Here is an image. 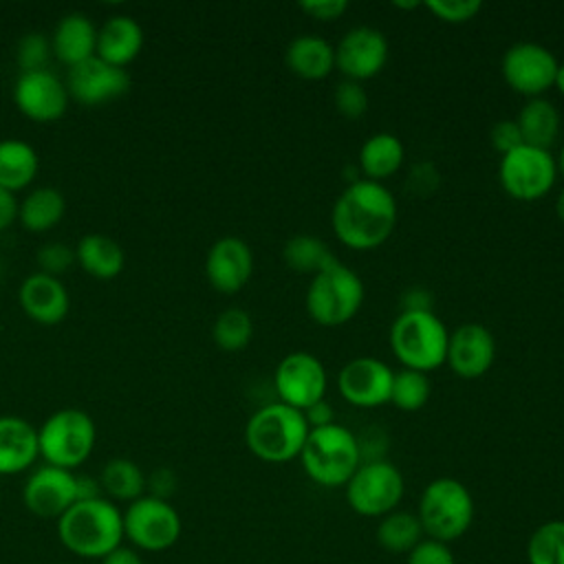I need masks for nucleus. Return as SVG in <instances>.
I'll return each mask as SVG.
<instances>
[{"mask_svg":"<svg viewBox=\"0 0 564 564\" xmlns=\"http://www.w3.org/2000/svg\"><path fill=\"white\" fill-rule=\"evenodd\" d=\"M399 223V207L394 194L368 178L348 183L337 196L330 225L337 240L352 251H372L381 247Z\"/></svg>","mask_w":564,"mask_h":564,"instance_id":"f257e3e1","label":"nucleus"},{"mask_svg":"<svg viewBox=\"0 0 564 564\" xmlns=\"http://www.w3.org/2000/svg\"><path fill=\"white\" fill-rule=\"evenodd\" d=\"M57 535L70 553L101 560L123 544V511L106 496L77 500L57 520Z\"/></svg>","mask_w":564,"mask_h":564,"instance_id":"f03ea898","label":"nucleus"},{"mask_svg":"<svg viewBox=\"0 0 564 564\" xmlns=\"http://www.w3.org/2000/svg\"><path fill=\"white\" fill-rule=\"evenodd\" d=\"M308 430L304 412L280 401L267 403L249 416L245 443L249 452L264 463H289L300 458Z\"/></svg>","mask_w":564,"mask_h":564,"instance_id":"7ed1b4c3","label":"nucleus"},{"mask_svg":"<svg viewBox=\"0 0 564 564\" xmlns=\"http://www.w3.org/2000/svg\"><path fill=\"white\" fill-rule=\"evenodd\" d=\"M300 460L313 482L322 487H344L361 465L357 434L339 423L311 427Z\"/></svg>","mask_w":564,"mask_h":564,"instance_id":"20e7f679","label":"nucleus"},{"mask_svg":"<svg viewBox=\"0 0 564 564\" xmlns=\"http://www.w3.org/2000/svg\"><path fill=\"white\" fill-rule=\"evenodd\" d=\"M390 350L403 368L430 372L445 364L449 333L434 311L399 313L390 326Z\"/></svg>","mask_w":564,"mask_h":564,"instance_id":"39448f33","label":"nucleus"},{"mask_svg":"<svg viewBox=\"0 0 564 564\" xmlns=\"http://www.w3.org/2000/svg\"><path fill=\"white\" fill-rule=\"evenodd\" d=\"M97 443V427L88 412L79 408L55 410L37 427L40 458L46 465L73 471L84 465Z\"/></svg>","mask_w":564,"mask_h":564,"instance_id":"423d86ee","label":"nucleus"},{"mask_svg":"<svg viewBox=\"0 0 564 564\" xmlns=\"http://www.w3.org/2000/svg\"><path fill=\"white\" fill-rule=\"evenodd\" d=\"M364 295L361 278L335 260L308 282L306 311L315 324L335 328L348 324L359 313Z\"/></svg>","mask_w":564,"mask_h":564,"instance_id":"0eeeda50","label":"nucleus"},{"mask_svg":"<svg viewBox=\"0 0 564 564\" xmlns=\"http://www.w3.org/2000/svg\"><path fill=\"white\" fill-rule=\"evenodd\" d=\"M416 516L423 533L447 544L458 540L471 527L474 498L460 480L443 476L425 485Z\"/></svg>","mask_w":564,"mask_h":564,"instance_id":"6e6552de","label":"nucleus"},{"mask_svg":"<svg viewBox=\"0 0 564 564\" xmlns=\"http://www.w3.org/2000/svg\"><path fill=\"white\" fill-rule=\"evenodd\" d=\"M344 487L350 509L368 518H383L394 511L405 491L401 471L383 458L361 463Z\"/></svg>","mask_w":564,"mask_h":564,"instance_id":"1a4fd4ad","label":"nucleus"},{"mask_svg":"<svg viewBox=\"0 0 564 564\" xmlns=\"http://www.w3.org/2000/svg\"><path fill=\"white\" fill-rule=\"evenodd\" d=\"M498 178L502 189L522 203L544 198L557 178V165L549 150H540L522 143L513 152L505 154L498 165Z\"/></svg>","mask_w":564,"mask_h":564,"instance_id":"9d476101","label":"nucleus"},{"mask_svg":"<svg viewBox=\"0 0 564 564\" xmlns=\"http://www.w3.org/2000/svg\"><path fill=\"white\" fill-rule=\"evenodd\" d=\"M181 516L163 498L141 496L123 511V538L141 551H165L181 538Z\"/></svg>","mask_w":564,"mask_h":564,"instance_id":"9b49d317","label":"nucleus"},{"mask_svg":"<svg viewBox=\"0 0 564 564\" xmlns=\"http://www.w3.org/2000/svg\"><path fill=\"white\" fill-rule=\"evenodd\" d=\"M557 68V57L538 42H518L509 46L500 62L507 86L529 99L542 97L555 86Z\"/></svg>","mask_w":564,"mask_h":564,"instance_id":"f8f14e48","label":"nucleus"},{"mask_svg":"<svg viewBox=\"0 0 564 564\" xmlns=\"http://www.w3.org/2000/svg\"><path fill=\"white\" fill-rule=\"evenodd\" d=\"M273 386L280 403L304 412L317 401L326 399L328 375L324 364L315 355L295 350L282 357V361L278 364L273 372Z\"/></svg>","mask_w":564,"mask_h":564,"instance_id":"ddd939ff","label":"nucleus"},{"mask_svg":"<svg viewBox=\"0 0 564 564\" xmlns=\"http://www.w3.org/2000/svg\"><path fill=\"white\" fill-rule=\"evenodd\" d=\"M24 507L44 520H59L77 502V476L68 469L40 465L22 487Z\"/></svg>","mask_w":564,"mask_h":564,"instance_id":"4468645a","label":"nucleus"},{"mask_svg":"<svg viewBox=\"0 0 564 564\" xmlns=\"http://www.w3.org/2000/svg\"><path fill=\"white\" fill-rule=\"evenodd\" d=\"M68 90L64 79L53 70L20 73L13 84L15 108L35 123H53L64 117L68 108Z\"/></svg>","mask_w":564,"mask_h":564,"instance_id":"2eb2a0df","label":"nucleus"},{"mask_svg":"<svg viewBox=\"0 0 564 564\" xmlns=\"http://www.w3.org/2000/svg\"><path fill=\"white\" fill-rule=\"evenodd\" d=\"M64 84L73 101L95 108L126 95L130 88V75L126 68L112 66L93 55L90 59L70 66Z\"/></svg>","mask_w":564,"mask_h":564,"instance_id":"dca6fc26","label":"nucleus"},{"mask_svg":"<svg viewBox=\"0 0 564 564\" xmlns=\"http://www.w3.org/2000/svg\"><path fill=\"white\" fill-rule=\"evenodd\" d=\"M388 40L375 26H352L335 44V68L346 79L366 82L379 75L388 62Z\"/></svg>","mask_w":564,"mask_h":564,"instance_id":"f3484780","label":"nucleus"},{"mask_svg":"<svg viewBox=\"0 0 564 564\" xmlns=\"http://www.w3.org/2000/svg\"><path fill=\"white\" fill-rule=\"evenodd\" d=\"M394 370L377 357L350 359L337 372V390L341 399L355 408H379L390 403Z\"/></svg>","mask_w":564,"mask_h":564,"instance_id":"a211bd4d","label":"nucleus"},{"mask_svg":"<svg viewBox=\"0 0 564 564\" xmlns=\"http://www.w3.org/2000/svg\"><path fill=\"white\" fill-rule=\"evenodd\" d=\"M253 273L251 247L238 236L218 238L205 256V278L218 293L234 295L247 286Z\"/></svg>","mask_w":564,"mask_h":564,"instance_id":"6ab92c4d","label":"nucleus"},{"mask_svg":"<svg viewBox=\"0 0 564 564\" xmlns=\"http://www.w3.org/2000/svg\"><path fill=\"white\" fill-rule=\"evenodd\" d=\"M496 357V341L487 326L469 322L449 333L445 364L460 379L482 377Z\"/></svg>","mask_w":564,"mask_h":564,"instance_id":"aec40b11","label":"nucleus"},{"mask_svg":"<svg viewBox=\"0 0 564 564\" xmlns=\"http://www.w3.org/2000/svg\"><path fill=\"white\" fill-rule=\"evenodd\" d=\"M18 302L24 315L42 326L59 324L70 308L68 291L59 278L42 271H33L22 280L18 289Z\"/></svg>","mask_w":564,"mask_h":564,"instance_id":"412c9836","label":"nucleus"},{"mask_svg":"<svg viewBox=\"0 0 564 564\" xmlns=\"http://www.w3.org/2000/svg\"><path fill=\"white\" fill-rule=\"evenodd\" d=\"M37 458V430L22 416H0V476L26 471Z\"/></svg>","mask_w":564,"mask_h":564,"instance_id":"4be33fe9","label":"nucleus"},{"mask_svg":"<svg viewBox=\"0 0 564 564\" xmlns=\"http://www.w3.org/2000/svg\"><path fill=\"white\" fill-rule=\"evenodd\" d=\"M53 55L64 66H77L90 59L97 51V26L93 20L79 11L66 13L53 29L51 35Z\"/></svg>","mask_w":564,"mask_h":564,"instance_id":"5701e85b","label":"nucleus"},{"mask_svg":"<svg viewBox=\"0 0 564 564\" xmlns=\"http://www.w3.org/2000/svg\"><path fill=\"white\" fill-rule=\"evenodd\" d=\"M143 48V29L130 15H112L97 29L95 55L112 66L126 68Z\"/></svg>","mask_w":564,"mask_h":564,"instance_id":"b1692460","label":"nucleus"},{"mask_svg":"<svg viewBox=\"0 0 564 564\" xmlns=\"http://www.w3.org/2000/svg\"><path fill=\"white\" fill-rule=\"evenodd\" d=\"M284 64L300 79H324L335 68V46L319 35H297L284 51Z\"/></svg>","mask_w":564,"mask_h":564,"instance_id":"393cba45","label":"nucleus"},{"mask_svg":"<svg viewBox=\"0 0 564 564\" xmlns=\"http://www.w3.org/2000/svg\"><path fill=\"white\" fill-rule=\"evenodd\" d=\"M75 262L95 280H112L123 271V247L106 234H86L75 245Z\"/></svg>","mask_w":564,"mask_h":564,"instance_id":"a878e982","label":"nucleus"},{"mask_svg":"<svg viewBox=\"0 0 564 564\" xmlns=\"http://www.w3.org/2000/svg\"><path fill=\"white\" fill-rule=\"evenodd\" d=\"M405 159L401 139L392 132H375L359 148V172L364 178L383 183L394 176Z\"/></svg>","mask_w":564,"mask_h":564,"instance_id":"bb28decb","label":"nucleus"},{"mask_svg":"<svg viewBox=\"0 0 564 564\" xmlns=\"http://www.w3.org/2000/svg\"><path fill=\"white\" fill-rule=\"evenodd\" d=\"M66 212V198L57 187H33L18 203V220L31 234H44L53 229Z\"/></svg>","mask_w":564,"mask_h":564,"instance_id":"cd10ccee","label":"nucleus"},{"mask_svg":"<svg viewBox=\"0 0 564 564\" xmlns=\"http://www.w3.org/2000/svg\"><path fill=\"white\" fill-rule=\"evenodd\" d=\"M40 170V156L35 148L22 139L0 141V187L18 194L29 187Z\"/></svg>","mask_w":564,"mask_h":564,"instance_id":"c85d7f7f","label":"nucleus"},{"mask_svg":"<svg viewBox=\"0 0 564 564\" xmlns=\"http://www.w3.org/2000/svg\"><path fill=\"white\" fill-rule=\"evenodd\" d=\"M516 123L520 128L522 141L540 150L551 152V145L560 137V110L544 97L529 99L520 108Z\"/></svg>","mask_w":564,"mask_h":564,"instance_id":"c756f323","label":"nucleus"},{"mask_svg":"<svg viewBox=\"0 0 564 564\" xmlns=\"http://www.w3.org/2000/svg\"><path fill=\"white\" fill-rule=\"evenodd\" d=\"M97 480L101 485L104 496L112 502H128L130 505L137 498L145 496L148 476L143 474V469L134 460L123 458V456L110 458L101 467Z\"/></svg>","mask_w":564,"mask_h":564,"instance_id":"7c9ffc66","label":"nucleus"},{"mask_svg":"<svg viewBox=\"0 0 564 564\" xmlns=\"http://www.w3.org/2000/svg\"><path fill=\"white\" fill-rule=\"evenodd\" d=\"M282 258L291 271L311 273V275H317L319 271H324L328 264L337 260L330 247L322 238L311 234H297L289 238L284 242Z\"/></svg>","mask_w":564,"mask_h":564,"instance_id":"2f4dec72","label":"nucleus"},{"mask_svg":"<svg viewBox=\"0 0 564 564\" xmlns=\"http://www.w3.org/2000/svg\"><path fill=\"white\" fill-rule=\"evenodd\" d=\"M423 540L419 516L410 511H390L379 520L377 542L390 553H410Z\"/></svg>","mask_w":564,"mask_h":564,"instance_id":"473e14b6","label":"nucleus"},{"mask_svg":"<svg viewBox=\"0 0 564 564\" xmlns=\"http://www.w3.org/2000/svg\"><path fill=\"white\" fill-rule=\"evenodd\" d=\"M253 337V319L245 308L229 306L218 313L212 326L214 344L225 352H238L249 346Z\"/></svg>","mask_w":564,"mask_h":564,"instance_id":"72a5a7b5","label":"nucleus"},{"mask_svg":"<svg viewBox=\"0 0 564 564\" xmlns=\"http://www.w3.org/2000/svg\"><path fill=\"white\" fill-rule=\"evenodd\" d=\"M432 394V383L425 372L401 368L394 372L392 390H390V403L403 412H416L421 410Z\"/></svg>","mask_w":564,"mask_h":564,"instance_id":"f704fd0d","label":"nucleus"},{"mask_svg":"<svg viewBox=\"0 0 564 564\" xmlns=\"http://www.w3.org/2000/svg\"><path fill=\"white\" fill-rule=\"evenodd\" d=\"M529 564H564V520L540 524L527 544Z\"/></svg>","mask_w":564,"mask_h":564,"instance_id":"c9c22d12","label":"nucleus"},{"mask_svg":"<svg viewBox=\"0 0 564 564\" xmlns=\"http://www.w3.org/2000/svg\"><path fill=\"white\" fill-rule=\"evenodd\" d=\"M53 55L51 37L44 33H26L20 37L15 48V64L20 73H33V70H46V64Z\"/></svg>","mask_w":564,"mask_h":564,"instance_id":"e433bc0d","label":"nucleus"},{"mask_svg":"<svg viewBox=\"0 0 564 564\" xmlns=\"http://www.w3.org/2000/svg\"><path fill=\"white\" fill-rule=\"evenodd\" d=\"M333 101L337 112L346 119H359L368 110V93L359 82H352V79H344L335 86Z\"/></svg>","mask_w":564,"mask_h":564,"instance_id":"4c0bfd02","label":"nucleus"},{"mask_svg":"<svg viewBox=\"0 0 564 564\" xmlns=\"http://www.w3.org/2000/svg\"><path fill=\"white\" fill-rule=\"evenodd\" d=\"M423 7L441 22L463 24L478 15V11L482 9V2L480 0H425Z\"/></svg>","mask_w":564,"mask_h":564,"instance_id":"58836bf2","label":"nucleus"},{"mask_svg":"<svg viewBox=\"0 0 564 564\" xmlns=\"http://www.w3.org/2000/svg\"><path fill=\"white\" fill-rule=\"evenodd\" d=\"M35 262L37 271L59 278L75 262V247H68L66 242H46L37 249Z\"/></svg>","mask_w":564,"mask_h":564,"instance_id":"ea45409f","label":"nucleus"},{"mask_svg":"<svg viewBox=\"0 0 564 564\" xmlns=\"http://www.w3.org/2000/svg\"><path fill=\"white\" fill-rule=\"evenodd\" d=\"M405 564H456L452 549L438 540H421L410 553Z\"/></svg>","mask_w":564,"mask_h":564,"instance_id":"a19ab883","label":"nucleus"},{"mask_svg":"<svg viewBox=\"0 0 564 564\" xmlns=\"http://www.w3.org/2000/svg\"><path fill=\"white\" fill-rule=\"evenodd\" d=\"M491 145L496 152H500V156L513 152L516 148H520L524 141H522V134H520V128L516 123V119H502V121H496L494 128H491Z\"/></svg>","mask_w":564,"mask_h":564,"instance_id":"79ce46f5","label":"nucleus"},{"mask_svg":"<svg viewBox=\"0 0 564 564\" xmlns=\"http://www.w3.org/2000/svg\"><path fill=\"white\" fill-rule=\"evenodd\" d=\"M300 9L319 22H333L348 11V2L346 0H302Z\"/></svg>","mask_w":564,"mask_h":564,"instance_id":"37998d69","label":"nucleus"},{"mask_svg":"<svg viewBox=\"0 0 564 564\" xmlns=\"http://www.w3.org/2000/svg\"><path fill=\"white\" fill-rule=\"evenodd\" d=\"M174 487H176V478L167 467L154 469L145 480V489H150V496H156L163 500H167V496L174 491Z\"/></svg>","mask_w":564,"mask_h":564,"instance_id":"c03bdc74","label":"nucleus"},{"mask_svg":"<svg viewBox=\"0 0 564 564\" xmlns=\"http://www.w3.org/2000/svg\"><path fill=\"white\" fill-rule=\"evenodd\" d=\"M432 293L423 286H412L401 295V313H414V311H432Z\"/></svg>","mask_w":564,"mask_h":564,"instance_id":"a18cd8bd","label":"nucleus"},{"mask_svg":"<svg viewBox=\"0 0 564 564\" xmlns=\"http://www.w3.org/2000/svg\"><path fill=\"white\" fill-rule=\"evenodd\" d=\"M304 419H306L308 427H324L328 423H335V412H333L330 403L326 399H322L315 405H311L308 410H304Z\"/></svg>","mask_w":564,"mask_h":564,"instance_id":"49530a36","label":"nucleus"},{"mask_svg":"<svg viewBox=\"0 0 564 564\" xmlns=\"http://www.w3.org/2000/svg\"><path fill=\"white\" fill-rule=\"evenodd\" d=\"M18 220V198L15 194L0 187V234Z\"/></svg>","mask_w":564,"mask_h":564,"instance_id":"de8ad7c7","label":"nucleus"},{"mask_svg":"<svg viewBox=\"0 0 564 564\" xmlns=\"http://www.w3.org/2000/svg\"><path fill=\"white\" fill-rule=\"evenodd\" d=\"M101 564H143V560L134 546L119 544L117 549H112L108 555L101 557Z\"/></svg>","mask_w":564,"mask_h":564,"instance_id":"09e8293b","label":"nucleus"},{"mask_svg":"<svg viewBox=\"0 0 564 564\" xmlns=\"http://www.w3.org/2000/svg\"><path fill=\"white\" fill-rule=\"evenodd\" d=\"M555 214H557V218L564 223V187L557 192V198H555Z\"/></svg>","mask_w":564,"mask_h":564,"instance_id":"8fccbe9b","label":"nucleus"},{"mask_svg":"<svg viewBox=\"0 0 564 564\" xmlns=\"http://www.w3.org/2000/svg\"><path fill=\"white\" fill-rule=\"evenodd\" d=\"M555 88L564 95V64H560V68H557V75H555Z\"/></svg>","mask_w":564,"mask_h":564,"instance_id":"3c124183","label":"nucleus"},{"mask_svg":"<svg viewBox=\"0 0 564 564\" xmlns=\"http://www.w3.org/2000/svg\"><path fill=\"white\" fill-rule=\"evenodd\" d=\"M555 165H557V174L564 178V145L560 148V154L555 159Z\"/></svg>","mask_w":564,"mask_h":564,"instance_id":"603ef678","label":"nucleus"},{"mask_svg":"<svg viewBox=\"0 0 564 564\" xmlns=\"http://www.w3.org/2000/svg\"><path fill=\"white\" fill-rule=\"evenodd\" d=\"M392 4H394L397 9H416V7H423V2H414V0H412V2H399V0H394Z\"/></svg>","mask_w":564,"mask_h":564,"instance_id":"864d4df0","label":"nucleus"},{"mask_svg":"<svg viewBox=\"0 0 564 564\" xmlns=\"http://www.w3.org/2000/svg\"><path fill=\"white\" fill-rule=\"evenodd\" d=\"M0 275H2V258H0Z\"/></svg>","mask_w":564,"mask_h":564,"instance_id":"5fc2aeb1","label":"nucleus"}]
</instances>
